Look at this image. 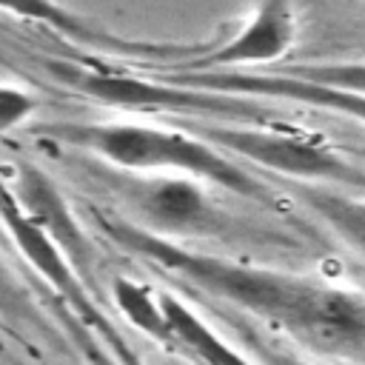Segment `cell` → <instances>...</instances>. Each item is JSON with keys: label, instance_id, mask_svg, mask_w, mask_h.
<instances>
[{"label": "cell", "instance_id": "cell-1", "mask_svg": "<svg viewBox=\"0 0 365 365\" xmlns=\"http://www.w3.org/2000/svg\"><path fill=\"white\" fill-rule=\"evenodd\" d=\"M94 228L188 291L220 299L319 356L365 362V294L308 274L194 251L157 237L123 214L94 211Z\"/></svg>", "mask_w": 365, "mask_h": 365}, {"label": "cell", "instance_id": "cell-2", "mask_svg": "<svg viewBox=\"0 0 365 365\" xmlns=\"http://www.w3.org/2000/svg\"><path fill=\"white\" fill-rule=\"evenodd\" d=\"M34 137L91 154L120 171L134 174H182L222 188L265 208H282V197L265 180L242 168L214 143L182 125L165 128L137 120H57L29 128Z\"/></svg>", "mask_w": 365, "mask_h": 365}, {"label": "cell", "instance_id": "cell-3", "mask_svg": "<svg viewBox=\"0 0 365 365\" xmlns=\"http://www.w3.org/2000/svg\"><path fill=\"white\" fill-rule=\"evenodd\" d=\"M180 125L188 128L191 134L214 143L225 154L251 160L254 165H259L277 177H285L291 182L365 188V171L317 134L277 128V125H265V123H248V120L200 123V120L182 117Z\"/></svg>", "mask_w": 365, "mask_h": 365}, {"label": "cell", "instance_id": "cell-4", "mask_svg": "<svg viewBox=\"0 0 365 365\" xmlns=\"http://www.w3.org/2000/svg\"><path fill=\"white\" fill-rule=\"evenodd\" d=\"M0 222H3V231L9 234V240L14 242L17 254L26 259V265L48 285L51 305L68 311L88 331H94L125 365H143L134 345L123 336L114 317L106 311L94 285L74 268V262L63 254V248L23 211L11 185L3 180H0Z\"/></svg>", "mask_w": 365, "mask_h": 365}, {"label": "cell", "instance_id": "cell-5", "mask_svg": "<svg viewBox=\"0 0 365 365\" xmlns=\"http://www.w3.org/2000/svg\"><path fill=\"white\" fill-rule=\"evenodd\" d=\"M117 191L125 214L140 228L168 237H225L234 231V220L211 200L205 182L182 174H134L106 177Z\"/></svg>", "mask_w": 365, "mask_h": 365}, {"label": "cell", "instance_id": "cell-6", "mask_svg": "<svg viewBox=\"0 0 365 365\" xmlns=\"http://www.w3.org/2000/svg\"><path fill=\"white\" fill-rule=\"evenodd\" d=\"M299 31V0H257L245 20L220 43L197 46L160 71H245L279 63Z\"/></svg>", "mask_w": 365, "mask_h": 365}, {"label": "cell", "instance_id": "cell-7", "mask_svg": "<svg viewBox=\"0 0 365 365\" xmlns=\"http://www.w3.org/2000/svg\"><path fill=\"white\" fill-rule=\"evenodd\" d=\"M157 77L188 86V88H202V91H220V94H234V97H268V100H285L297 106H308L317 111H328L345 120H354L365 128V94L334 88V86H319L294 74H285L279 68H245V71H160Z\"/></svg>", "mask_w": 365, "mask_h": 365}, {"label": "cell", "instance_id": "cell-8", "mask_svg": "<svg viewBox=\"0 0 365 365\" xmlns=\"http://www.w3.org/2000/svg\"><path fill=\"white\" fill-rule=\"evenodd\" d=\"M0 11L17 17V20H29L37 26H46L48 31H57L66 40L91 46V48H108V51H120V54H134L143 60H154L157 68L174 66L180 60H185L188 54H194L197 46H171V43H143V40H125L120 34L106 31L103 26H97L94 20L83 17L80 11L57 3V0H0Z\"/></svg>", "mask_w": 365, "mask_h": 365}, {"label": "cell", "instance_id": "cell-9", "mask_svg": "<svg viewBox=\"0 0 365 365\" xmlns=\"http://www.w3.org/2000/svg\"><path fill=\"white\" fill-rule=\"evenodd\" d=\"M9 185H11L14 197L20 200L23 211L63 248V254L74 262V268L91 282V274H94L91 237L86 234V225L74 217V211L68 208V202H66L63 191L57 188V182L46 171H40L37 165L20 163L17 165V177Z\"/></svg>", "mask_w": 365, "mask_h": 365}, {"label": "cell", "instance_id": "cell-10", "mask_svg": "<svg viewBox=\"0 0 365 365\" xmlns=\"http://www.w3.org/2000/svg\"><path fill=\"white\" fill-rule=\"evenodd\" d=\"M168 334L163 339V351L188 359L191 365H259L254 356L234 348L228 339H222L188 302H182L177 294L160 291Z\"/></svg>", "mask_w": 365, "mask_h": 365}, {"label": "cell", "instance_id": "cell-11", "mask_svg": "<svg viewBox=\"0 0 365 365\" xmlns=\"http://www.w3.org/2000/svg\"><path fill=\"white\" fill-rule=\"evenodd\" d=\"M294 191L348 248L365 257V197L317 182H294Z\"/></svg>", "mask_w": 365, "mask_h": 365}, {"label": "cell", "instance_id": "cell-12", "mask_svg": "<svg viewBox=\"0 0 365 365\" xmlns=\"http://www.w3.org/2000/svg\"><path fill=\"white\" fill-rule=\"evenodd\" d=\"M0 317L11 325L20 328L26 334H43V336H54L57 331L46 322L40 305L34 302L31 291L14 277V271L0 259Z\"/></svg>", "mask_w": 365, "mask_h": 365}, {"label": "cell", "instance_id": "cell-13", "mask_svg": "<svg viewBox=\"0 0 365 365\" xmlns=\"http://www.w3.org/2000/svg\"><path fill=\"white\" fill-rule=\"evenodd\" d=\"M279 71L319 86L365 94V60H308V63H288Z\"/></svg>", "mask_w": 365, "mask_h": 365}, {"label": "cell", "instance_id": "cell-14", "mask_svg": "<svg viewBox=\"0 0 365 365\" xmlns=\"http://www.w3.org/2000/svg\"><path fill=\"white\" fill-rule=\"evenodd\" d=\"M54 308V319L60 322V331H63V336L68 339V345L80 354V359L86 362V365H125L94 331H88L80 319H74L68 311H63V308H57V305H51Z\"/></svg>", "mask_w": 365, "mask_h": 365}, {"label": "cell", "instance_id": "cell-15", "mask_svg": "<svg viewBox=\"0 0 365 365\" xmlns=\"http://www.w3.org/2000/svg\"><path fill=\"white\" fill-rule=\"evenodd\" d=\"M40 108V100L20 86H6L0 83V134L23 128Z\"/></svg>", "mask_w": 365, "mask_h": 365}, {"label": "cell", "instance_id": "cell-16", "mask_svg": "<svg viewBox=\"0 0 365 365\" xmlns=\"http://www.w3.org/2000/svg\"><path fill=\"white\" fill-rule=\"evenodd\" d=\"M242 342H245V348L251 351V356H254L259 365H308L305 359L294 356L291 351H282V348H277V345L262 342V339H259L254 331H248V328H242Z\"/></svg>", "mask_w": 365, "mask_h": 365}]
</instances>
